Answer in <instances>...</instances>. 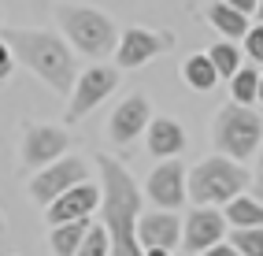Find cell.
<instances>
[{"mask_svg":"<svg viewBox=\"0 0 263 256\" xmlns=\"http://www.w3.org/2000/svg\"><path fill=\"white\" fill-rule=\"evenodd\" d=\"M148 197L152 204H160V212H174L178 204L189 197V171L178 160H163L160 167L148 175Z\"/></svg>","mask_w":263,"mask_h":256,"instance_id":"cell-8","label":"cell"},{"mask_svg":"<svg viewBox=\"0 0 263 256\" xmlns=\"http://www.w3.org/2000/svg\"><path fill=\"white\" fill-rule=\"evenodd\" d=\"M152 112H148V100L141 97V93H134V97H126L122 104L111 112V119H108V134H111V141H119V145H126V141H134L137 134H145L148 130V119Z\"/></svg>","mask_w":263,"mask_h":256,"instance_id":"cell-14","label":"cell"},{"mask_svg":"<svg viewBox=\"0 0 263 256\" xmlns=\"http://www.w3.org/2000/svg\"><path fill=\"white\" fill-rule=\"evenodd\" d=\"M4 41L15 52V60H23L52 89L74 93L78 75H74V56H71V45L67 41H60L56 33H45V30H8Z\"/></svg>","mask_w":263,"mask_h":256,"instance_id":"cell-2","label":"cell"},{"mask_svg":"<svg viewBox=\"0 0 263 256\" xmlns=\"http://www.w3.org/2000/svg\"><path fill=\"white\" fill-rule=\"evenodd\" d=\"M226 223L234 230H263V204L256 197H237L226 204Z\"/></svg>","mask_w":263,"mask_h":256,"instance_id":"cell-18","label":"cell"},{"mask_svg":"<svg viewBox=\"0 0 263 256\" xmlns=\"http://www.w3.org/2000/svg\"><path fill=\"white\" fill-rule=\"evenodd\" d=\"M226 237V219L215 212V208H193L185 215V227H182V245H185V256H204L208 249L222 245Z\"/></svg>","mask_w":263,"mask_h":256,"instance_id":"cell-7","label":"cell"},{"mask_svg":"<svg viewBox=\"0 0 263 256\" xmlns=\"http://www.w3.org/2000/svg\"><path fill=\"white\" fill-rule=\"evenodd\" d=\"M245 56L252 63H263V26H252L249 38H245Z\"/></svg>","mask_w":263,"mask_h":256,"instance_id":"cell-24","label":"cell"},{"mask_svg":"<svg viewBox=\"0 0 263 256\" xmlns=\"http://www.w3.org/2000/svg\"><path fill=\"white\" fill-rule=\"evenodd\" d=\"M259 78H263V75H256V67H241V71L230 78L234 104H241V108L256 104V100H259Z\"/></svg>","mask_w":263,"mask_h":256,"instance_id":"cell-20","label":"cell"},{"mask_svg":"<svg viewBox=\"0 0 263 256\" xmlns=\"http://www.w3.org/2000/svg\"><path fill=\"white\" fill-rule=\"evenodd\" d=\"M212 138L215 149L222 152L226 160H249L263 149V119L252 108H241V104H226L215 115V126H212Z\"/></svg>","mask_w":263,"mask_h":256,"instance_id":"cell-4","label":"cell"},{"mask_svg":"<svg viewBox=\"0 0 263 256\" xmlns=\"http://www.w3.org/2000/svg\"><path fill=\"white\" fill-rule=\"evenodd\" d=\"M100 204H104V190H100L97 182H82L78 190L63 193L56 204H48V208H45V219H48V227L78 223V219H89Z\"/></svg>","mask_w":263,"mask_h":256,"instance_id":"cell-10","label":"cell"},{"mask_svg":"<svg viewBox=\"0 0 263 256\" xmlns=\"http://www.w3.org/2000/svg\"><path fill=\"white\" fill-rule=\"evenodd\" d=\"M256 15H259V26H263V0H259V4H256Z\"/></svg>","mask_w":263,"mask_h":256,"instance_id":"cell-28","label":"cell"},{"mask_svg":"<svg viewBox=\"0 0 263 256\" xmlns=\"http://www.w3.org/2000/svg\"><path fill=\"white\" fill-rule=\"evenodd\" d=\"M249 178L252 175L241 163L226 160V156H212L189 171V197L197 204H230L241 197Z\"/></svg>","mask_w":263,"mask_h":256,"instance_id":"cell-5","label":"cell"},{"mask_svg":"<svg viewBox=\"0 0 263 256\" xmlns=\"http://www.w3.org/2000/svg\"><path fill=\"white\" fill-rule=\"evenodd\" d=\"M100 163V178H104V204H100V223L111 237V256H145L141 242H137V182L126 175V167L111 156H97Z\"/></svg>","mask_w":263,"mask_h":256,"instance_id":"cell-1","label":"cell"},{"mask_svg":"<svg viewBox=\"0 0 263 256\" xmlns=\"http://www.w3.org/2000/svg\"><path fill=\"white\" fill-rule=\"evenodd\" d=\"M60 26L67 33V41H71V48H78L85 56H108L119 48L115 23L89 4H63L60 8Z\"/></svg>","mask_w":263,"mask_h":256,"instance_id":"cell-3","label":"cell"},{"mask_svg":"<svg viewBox=\"0 0 263 256\" xmlns=\"http://www.w3.org/2000/svg\"><path fill=\"white\" fill-rule=\"evenodd\" d=\"M0 230H4V215H0Z\"/></svg>","mask_w":263,"mask_h":256,"instance_id":"cell-30","label":"cell"},{"mask_svg":"<svg viewBox=\"0 0 263 256\" xmlns=\"http://www.w3.org/2000/svg\"><path fill=\"white\" fill-rule=\"evenodd\" d=\"M182 78H185V85H193V89L208 93V89H215L219 71L212 67V60H208V52H204V56H189V60L182 63Z\"/></svg>","mask_w":263,"mask_h":256,"instance_id":"cell-19","label":"cell"},{"mask_svg":"<svg viewBox=\"0 0 263 256\" xmlns=\"http://www.w3.org/2000/svg\"><path fill=\"white\" fill-rule=\"evenodd\" d=\"M171 45H174L171 33H156V30H145V26H130L119 38L115 60H119V67H141L152 56H160L163 48H171Z\"/></svg>","mask_w":263,"mask_h":256,"instance_id":"cell-12","label":"cell"},{"mask_svg":"<svg viewBox=\"0 0 263 256\" xmlns=\"http://www.w3.org/2000/svg\"><path fill=\"white\" fill-rule=\"evenodd\" d=\"M182 219L174 212H148L141 215V223H137V242L141 249H163V252H174V245L182 242Z\"/></svg>","mask_w":263,"mask_h":256,"instance_id":"cell-13","label":"cell"},{"mask_svg":"<svg viewBox=\"0 0 263 256\" xmlns=\"http://www.w3.org/2000/svg\"><path fill=\"white\" fill-rule=\"evenodd\" d=\"M115 85H119V71H115V67H89V71H82L74 93H71V104H67V119H78L85 112H93Z\"/></svg>","mask_w":263,"mask_h":256,"instance_id":"cell-9","label":"cell"},{"mask_svg":"<svg viewBox=\"0 0 263 256\" xmlns=\"http://www.w3.org/2000/svg\"><path fill=\"white\" fill-rule=\"evenodd\" d=\"M208 60H212V67L219 71V78H234L241 71V52L230 41H215L212 48H208Z\"/></svg>","mask_w":263,"mask_h":256,"instance_id":"cell-21","label":"cell"},{"mask_svg":"<svg viewBox=\"0 0 263 256\" xmlns=\"http://www.w3.org/2000/svg\"><path fill=\"white\" fill-rule=\"evenodd\" d=\"M11 71H15V52L8 48V41L0 38V82H4V78H8Z\"/></svg>","mask_w":263,"mask_h":256,"instance_id":"cell-25","label":"cell"},{"mask_svg":"<svg viewBox=\"0 0 263 256\" xmlns=\"http://www.w3.org/2000/svg\"><path fill=\"white\" fill-rule=\"evenodd\" d=\"M208 23H212L219 33H222V41H245L249 38V15H241L230 0H219V4H208Z\"/></svg>","mask_w":263,"mask_h":256,"instance_id":"cell-16","label":"cell"},{"mask_svg":"<svg viewBox=\"0 0 263 256\" xmlns=\"http://www.w3.org/2000/svg\"><path fill=\"white\" fill-rule=\"evenodd\" d=\"M78 256H111V237H108V230H104V223H97L89 234H85Z\"/></svg>","mask_w":263,"mask_h":256,"instance_id":"cell-22","label":"cell"},{"mask_svg":"<svg viewBox=\"0 0 263 256\" xmlns=\"http://www.w3.org/2000/svg\"><path fill=\"white\" fill-rule=\"evenodd\" d=\"M185 149V130H182V123H174V119H152L148 123V152L156 160H174L178 152Z\"/></svg>","mask_w":263,"mask_h":256,"instance_id":"cell-15","label":"cell"},{"mask_svg":"<svg viewBox=\"0 0 263 256\" xmlns=\"http://www.w3.org/2000/svg\"><path fill=\"white\" fill-rule=\"evenodd\" d=\"M252 186H256V200L263 204V149H259V160H256V175H252Z\"/></svg>","mask_w":263,"mask_h":256,"instance_id":"cell-26","label":"cell"},{"mask_svg":"<svg viewBox=\"0 0 263 256\" xmlns=\"http://www.w3.org/2000/svg\"><path fill=\"white\" fill-rule=\"evenodd\" d=\"M67 145L71 141H67V134L60 126H26V134H23V163L45 171V167L63 160Z\"/></svg>","mask_w":263,"mask_h":256,"instance_id":"cell-11","label":"cell"},{"mask_svg":"<svg viewBox=\"0 0 263 256\" xmlns=\"http://www.w3.org/2000/svg\"><path fill=\"white\" fill-rule=\"evenodd\" d=\"M204 256H241V252H237L230 242H222V245H215V249H208Z\"/></svg>","mask_w":263,"mask_h":256,"instance_id":"cell-27","label":"cell"},{"mask_svg":"<svg viewBox=\"0 0 263 256\" xmlns=\"http://www.w3.org/2000/svg\"><path fill=\"white\" fill-rule=\"evenodd\" d=\"M93 230L89 219H78V223H63V227H52L48 230V245L56 256H78L82 242H85V234Z\"/></svg>","mask_w":263,"mask_h":256,"instance_id":"cell-17","label":"cell"},{"mask_svg":"<svg viewBox=\"0 0 263 256\" xmlns=\"http://www.w3.org/2000/svg\"><path fill=\"white\" fill-rule=\"evenodd\" d=\"M82 182H89V178H85V163L78 156H63L60 163H52V167L37 171V175L30 178V197L48 208V204H56L63 193L78 190Z\"/></svg>","mask_w":263,"mask_h":256,"instance_id":"cell-6","label":"cell"},{"mask_svg":"<svg viewBox=\"0 0 263 256\" xmlns=\"http://www.w3.org/2000/svg\"><path fill=\"white\" fill-rule=\"evenodd\" d=\"M241 256H263V230H234L226 237Z\"/></svg>","mask_w":263,"mask_h":256,"instance_id":"cell-23","label":"cell"},{"mask_svg":"<svg viewBox=\"0 0 263 256\" xmlns=\"http://www.w3.org/2000/svg\"><path fill=\"white\" fill-rule=\"evenodd\" d=\"M259 104H263V78H259Z\"/></svg>","mask_w":263,"mask_h":256,"instance_id":"cell-29","label":"cell"}]
</instances>
